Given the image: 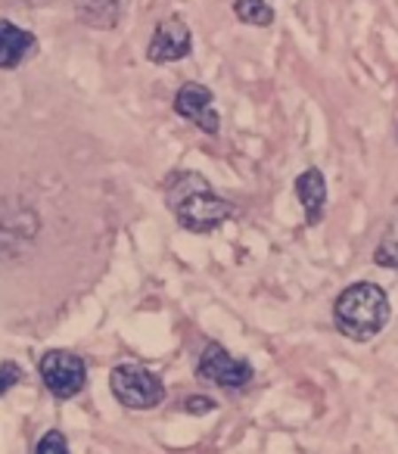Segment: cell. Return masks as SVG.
<instances>
[{"label": "cell", "mask_w": 398, "mask_h": 454, "mask_svg": "<svg viewBox=\"0 0 398 454\" xmlns=\"http://www.w3.org/2000/svg\"><path fill=\"white\" fill-rule=\"evenodd\" d=\"M187 411H190V414H212V411H215V402H212V398H206V395L187 398Z\"/></svg>", "instance_id": "9a60e30c"}, {"label": "cell", "mask_w": 398, "mask_h": 454, "mask_svg": "<svg viewBox=\"0 0 398 454\" xmlns=\"http://www.w3.org/2000/svg\"><path fill=\"white\" fill-rule=\"evenodd\" d=\"M35 454H69V442H66V435H63V433L51 429V433H47L44 439L38 442Z\"/></svg>", "instance_id": "4fadbf2b"}, {"label": "cell", "mask_w": 398, "mask_h": 454, "mask_svg": "<svg viewBox=\"0 0 398 454\" xmlns=\"http://www.w3.org/2000/svg\"><path fill=\"white\" fill-rule=\"evenodd\" d=\"M196 377L222 386V389H243L253 380V364L230 355L222 342H209L199 364H196Z\"/></svg>", "instance_id": "5b68a950"}, {"label": "cell", "mask_w": 398, "mask_h": 454, "mask_svg": "<svg viewBox=\"0 0 398 454\" xmlns=\"http://www.w3.org/2000/svg\"><path fill=\"white\" fill-rule=\"evenodd\" d=\"M109 389H113L115 402L125 404L131 411H150L159 408L165 398V386L162 380L152 371L140 364H119L109 373Z\"/></svg>", "instance_id": "3957f363"}, {"label": "cell", "mask_w": 398, "mask_h": 454, "mask_svg": "<svg viewBox=\"0 0 398 454\" xmlns=\"http://www.w3.org/2000/svg\"><path fill=\"white\" fill-rule=\"evenodd\" d=\"M212 103H215V94H212L206 84L187 82V84H181V90L175 94V113L181 115V119L199 125L206 134H218L222 119H218V113L212 109Z\"/></svg>", "instance_id": "52a82bcc"}, {"label": "cell", "mask_w": 398, "mask_h": 454, "mask_svg": "<svg viewBox=\"0 0 398 454\" xmlns=\"http://www.w3.org/2000/svg\"><path fill=\"white\" fill-rule=\"evenodd\" d=\"M128 10V0H75V13L90 28H115Z\"/></svg>", "instance_id": "30bf717a"}, {"label": "cell", "mask_w": 398, "mask_h": 454, "mask_svg": "<svg viewBox=\"0 0 398 454\" xmlns=\"http://www.w3.org/2000/svg\"><path fill=\"white\" fill-rule=\"evenodd\" d=\"M193 51V38H190V28L181 16H168L156 26L150 38V47H146V59L156 66L165 63H177V59L190 57Z\"/></svg>", "instance_id": "8992f818"}, {"label": "cell", "mask_w": 398, "mask_h": 454, "mask_svg": "<svg viewBox=\"0 0 398 454\" xmlns=\"http://www.w3.org/2000/svg\"><path fill=\"white\" fill-rule=\"evenodd\" d=\"M234 13L240 22L255 28H268L274 22V7L268 0H234Z\"/></svg>", "instance_id": "7c38bea8"}, {"label": "cell", "mask_w": 398, "mask_h": 454, "mask_svg": "<svg viewBox=\"0 0 398 454\" xmlns=\"http://www.w3.org/2000/svg\"><path fill=\"white\" fill-rule=\"evenodd\" d=\"M38 371L44 386L51 389V395H57L59 402L75 398L84 389V383H88V367L69 348H51V352H44L38 361Z\"/></svg>", "instance_id": "277c9868"}, {"label": "cell", "mask_w": 398, "mask_h": 454, "mask_svg": "<svg viewBox=\"0 0 398 454\" xmlns=\"http://www.w3.org/2000/svg\"><path fill=\"white\" fill-rule=\"evenodd\" d=\"M333 324L342 336L355 342H367L389 324V296L377 284H352L339 293L333 305Z\"/></svg>", "instance_id": "7a4b0ae2"}, {"label": "cell", "mask_w": 398, "mask_h": 454, "mask_svg": "<svg viewBox=\"0 0 398 454\" xmlns=\"http://www.w3.org/2000/svg\"><path fill=\"white\" fill-rule=\"evenodd\" d=\"M22 380V367L13 364V361H0V398L7 395L16 383Z\"/></svg>", "instance_id": "5bb4252c"}, {"label": "cell", "mask_w": 398, "mask_h": 454, "mask_svg": "<svg viewBox=\"0 0 398 454\" xmlns=\"http://www.w3.org/2000/svg\"><path fill=\"white\" fill-rule=\"evenodd\" d=\"M165 202L175 221L190 234H215L224 221L234 218V206L218 200L212 184L199 171H175L165 181Z\"/></svg>", "instance_id": "6da1fadb"}, {"label": "cell", "mask_w": 398, "mask_h": 454, "mask_svg": "<svg viewBox=\"0 0 398 454\" xmlns=\"http://www.w3.org/2000/svg\"><path fill=\"white\" fill-rule=\"evenodd\" d=\"M373 262H377L379 268L398 271V202H395V208H392V218H389V224H386L383 237H379V247H377V253H373Z\"/></svg>", "instance_id": "8fae6325"}, {"label": "cell", "mask_w": 398, "mask_h": 454, "mask_svg": "<svg viewBox=\"0 0 398 454\" xmlns=\"http://www.w3.org/2000/svg\"><path fill=\"white\" fill-rule=\"evenodd\" d=\"M296 196L305 208V221L311 227L321 224L324 212H327V181L317 168H308L296 177Z\"/></svg>", "instance_id": "9c48e42d"}, {"label": "cell", "mask_w": 398, "mask_h": 454, "mask_svg": "<svg viewBox=\"0 0 398 454\" xmlns=\"http://www.w3.org/2000/svg\"><path fill=\"white\" fill-rule=\"evenodd\" d=\"M38 51V38L13 22L0 20V69H16Z\"/></svg>", "instance_id": "ba28073f"}]
</instances>
